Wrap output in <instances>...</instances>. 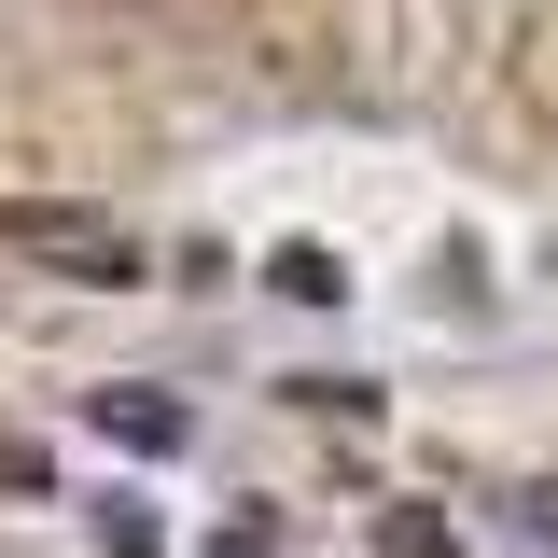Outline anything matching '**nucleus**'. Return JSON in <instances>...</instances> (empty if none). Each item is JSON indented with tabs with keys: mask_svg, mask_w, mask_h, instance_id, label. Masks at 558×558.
<instances>
[{
	"mask_svg": "<svg viewBox=\"0 0 558 558\" xmlns=\"http://www.w3.org/2000/svg\"><path fill=\"white\" fill-rule=\"evenodd\" d=\"M14 252H43V266H84V279H126V238L98 223V209H57V196H14Z\"/></svg>",
	"mask_w": 558,
	"mask_h": 558,
	"instance_id": "1",
	"label": "nucleus"
},
{
	"mask_svg": "<svg viewBox=\"0 0 558 558\" xmlns=\"http://www.w3.org/2000/svg\"><path fill=\"white\" fill-rule=\"evenodd\" d=\"M98 433L112 447H182V405L168 391H98Z\"/></svg>",
	"mask_w": 558,
	"mask_h": 558,
	"instance_id": "2",
	"label": "nucleus"
},
{
	"mask_svg": "<svg viewBox=\"0 0 558 558\" xmlns=\"http://www.w3.org/2000/svg\"><path fill=\"white\" fill-rule=\"evenodd\" d=\"M266 279H279V293H307V307H336V293H349V266L322 252V238H279V252H266Z\"/></svg>",
	"mask_w": 558,
	"mask_h": 558,
	"instance_id": "3",
	"label": "nucleus"
},
{
	"mask_svg": "<svg viewBox=\"0 0 558 558\" xmlns=\"http://www.w3.org/2000/svg\"><path fill=\"white\" fill-rule=\"evenodd\" d=\"M377 558H461V531H447L433 502H391V517H377Z\"/></svg>",
	"mask_w": 558,
	"mask_h": 558,
	"instance_id": "4",
	"label": "nucleus"
},
{
	"mask_svg": "<svg viewBox=\"0 0 558 558\" xmlns=\"http://www.w3.org/2000/svg\"><path fill=\"white\" fill-rule=\"evenodd\" d=\"M502 531H531V545H558V488H517V502H502Z\"/></svg>",
	"mask_w": 558,
	"mask_h": 558,
	"instance_id": "5",
	"label": "nucleus"
}]
</instances>
